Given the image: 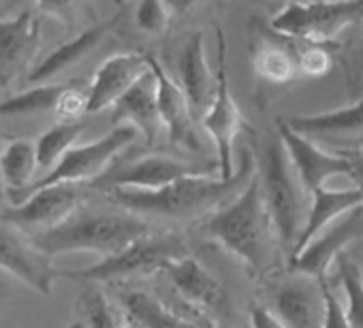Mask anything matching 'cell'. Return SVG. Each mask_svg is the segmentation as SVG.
<instances>
[{
    "label": "cell",
    "instance_id": "6da1fadb",
    "mask_svg": "<svg viewBox=\"0 0 363 328\" xmlns=\"http://www.w3.org/2000/svg\"><path fill=\"white\" fill-rule=\"evenodd\" d=\"M252 175H255V160L250 153H244L242 167L235 171L231 180H220L216 175H195V177L173 182L152 192L111 190L109 201L143 220L145 216L173 218V220L197 218L210 211L214 213L218 205H223L227 199L238 197Z\"/></svg>",
    "mask_w": 363,
    "mask_h": 328
},
{
    "label": "cell",
    "instance_id": "7a4b0ae2",
    "mask_svg": "<svg viewBox=\"0 0 363 328\" xmlns=\"http://www.w3.org/2000/svg\"><path fill=\"white\" fill-rule=\"evenodd\" d=\"M199 233L242 260L252 273L267 271L276 235L257 173L238 197L206 218Z\"/></svg>",
    "mask_w": 363,
    "mask_h": 328
},
{
    "label": "cell",
    "instance_id": "3957f363",
    "mask_svg": "<svg viewBox=\"0 0 363 328\" xmlns=\"http://www.w3.org/2000/svg\"><path fill=\"white\" fill-rule=\"evenodd\" d=\"M152 233L147 220L128 211H73L62 224L28 241L48 258L62 254H99L109 258Z\"/></svg>",
    "mask_w": 363,
    "mask_h": 328
},
{
    "label": "cell",
    "instance_id": "277c9868",
    "mask_svg": "<svg viewBox=\"0 0 363 328\" xmlns=\"http://www.w3.org/2000/svg\"><path fill=\"white\" fill-rule=\"evenodd\" d=\"M257 177L274 226L276 241L291 256L295 252L297 239L306 222L308 194L293 169L278 134H274L263 147Z\"/></svg>",
    "mask_w": 363,
    "mask_h": 328
},
{
    "label": "cell",
    "instance_id": "5b68a950",
    "mask_svg": "<svg viewBox=\"0 0 363 328\" xmlns=\"http://www.w3.org/2000/svg\"><path fill=\"white\" fill-rule=\"evenodd\" d=\"M189 256V245L175 233H150L147 237L137 239L122 252L101 258L99 262L77 269L60 271V277L67 275L77 281H116L126 277H141L162 273L171 262Z\"/></svg>",
    "mask_w": 363,
    "mask_h": 328
},
{
    "label": "cell",
    "instance_id": "8992f818",
    "mask_svg": "<svg viewBox=\"0 0 363 328\" xmlns=\"http://www.w3.org/2000/svg\"><path fill=\"white\" fill-rule=\"evenodd\" d=\"M137 130L128 128V126H116L111 132H107L105 136L86 143V145H75L73 149H69L54 169H50L39 182H35L22 197L26 199L30 192L43 190V188H52V186H77L82 182H96L103 173H107L109 164L116 160V156L120 151H124L128 145L135 143L137 139ZM18 201V203H20ZM16 205V203H13Z\"/></svg>",
    "mask_w": 363,
    "mask_h": 328
},
{
    "label": "cell",
    "instance_id": "52a82bcc",
    "mask_svg": "<svg viewBox=\"0 0 363 328\" xmlns=\"http://www.w3.org/2000/svg\"><path fill=\"white\" fill-rule=\"evenodd\" d=\"M359 20H363V0H357V3H289L272 18L269 26L282 37L320 45Z\"/></svg>",
    "mask_w": 363,
    "mask_h": 328
},
{
    "label": "cell",
    "instance_id": "ba28073f",
    "mask_svg": "<svg viewBox=\"0 0 363 328\" xmlns=\"http://www.w3.org/2000/svg\"><path fill=\"white\" fill-rule=\"evenodd\" d=\"M218 71H216V88L210 100V107L201 115V126L210 134L216 147V167L220 180H231L235 175L233 167V147L242 128V113L231 94L229 73H227V52H225V35L218 28Z\"/></svg>",
    "mask_w": 363,
    "mask_h": 328
},
{
    "label": "cell",
    "instance_id": "9c48e42d",
    "mask_svg": "<svg viewBox=\"0 0 363 328\" xmlns=\"http://www.w3.org/2000/svg\"><path fill=\"white\" fill-rule=\"evenodd\" d=\"M218 177L216 167H197L186 160H179L173 156L156 153V156H145L133 162H124L120 167L103 173L96 182H92L94 188L99 190H141V192H152L160 190L173 182H179L184 177H195V175H214Z\"/></svg>",
    "mask_w": 363,
    "mask_h": 328
},
{
    "label": "cell",
    "instance_id": "30bf717a",
    "mask_svg": "<svg viewBox=\"0 0 363 328\" xmlns=\"http://www.w3.org/2000/svg\"><path fill=\"white\" fill-rule=\"evenodd\" d=\"M363 237V205L344 213L327 228H323L312 241H308L297 254L291 256V271L314 279H325L327 271L335 264L344 250Z\"/></svg>",
    "mask_w": 363,
    "mask_h": 328
},
{
    "label": "cell",
    "instance_id": "8fae6325",
    "mask_svg": "<svg viewBox=\"0 0 363 328\" xmlns=\"http://www.w3.org/2000/svg\"><path fill=\"white\" fill-rule=\"evenodd\" d=\"M43 37V18L37 9H22L0 20V88L13 86L35 60Z\"/></svg>",
    "mask_w": 363,
    "mask_h": 328
},
{
    "label": "cell",
    "instance_id": "7c38bea8",
    "mask_svg": "<svg viewBox=\"0 0 363 328\" xmlns=\"http://www.w3.org/2000/svg\"><path fill=\"white\" fill-rule=\"evenodd\" d=\"M269 309L284 328H323V279L291 273L274 286Z\"/></svg>",
    "mask_w": 363,
    "mask_h": 328
},
{
    "label": "cell",
    "instance_id": "4fadbf2b",
    "mask_svg": "<svg viewBox=\"0 0 363 328\" xmlns=\"http://www.w3.org/2000/svg\"><path fill=\"white\" fill-rule=\"evenodd\" d=\"M147 64L156 79V109L160 128L167 130L173 145H179L189 151H201L203 139L197 132L195 113L184 92L179 90L177 81L162 69V64L154 56H147Z\"/></svg>",
    "mask_w": 363,
    "mask_h": 328
},
{
    "label": "cell",
    "instance_id": "5bb4252c",
    "mask_svg": "<svg viewBox=\"0 0 363 328\" xmlns=\"http://www.w3.org/2000/svg\"><path fill=\"white\" fill-rule=\"evenodd\" d=\"M0 271L9 273L43 296L52 294L54 283L60 277L52 258L43 256L26 237L5 224H0Z\"/></svg>",
    "mask_w": 363,
    "mask_h": 328
},
{
    "label": "cell",
    "instance_id": "9a60e30c",
    "mask_svg": "<svg viewBox=\"0 0 363 328\" xmlns=\"http://www.w3.org/2000/svg\"><path fill=\"white\" fill-rule=\"evenodd\" d=\"M79 192L75 186H52L30 192L26 199L0 213L5 226L37 228V233L50 230L62 224L73 211H77Z\"/></svg>",
    "mask_w": 363,
    "mask_h": 328
},
{
    "label": "cell",
    "instance_id": "2e32d148",
    "mask_svg": "<svg viewBox=\"0 0 363 328\" xmlns=\"http://www.w3.org/2000/svg\"><path fill=\"white\" fill-rule=\"evenodd\" d=\"M147 71V56L137 52L116 54L101 62L86 90V113H101L113 107Z\"/></svg>",
    "mask_w": 363,
    "mask_h": 328
},
{
    "label": "cell",
    "instance_id": "e0dca14e",
    "mask_svg": "<svg viewBox=\"0 0 363 328\" xmlns=\"http://www.w3.org/2000/svg\"><path fill=\"white\" fill-rule=\"evenodd\" d=\"M162 275L179 298L199 311H223L227 307V290L220 279L191 254L171 262Z\"/></svg>",
    "mask_w": 363,
    "mask_h": 328
},
{
    "label": "cell",
    "instance_id": "ac0fdd59",
    "mask_svg": "<svg viewBox=\"0 0 363 328\" xmlns=\"http://www.w3.org/2000/svg\"><path fill=\"white\" fill-rule=\"evenodd\" d=\"M177 86L184 92L193 113L201 117L210 107L216 88V75H212L210 71L206 41L201 33L189 35V39L182 45L177 56Z\"/></svg>",
    "mask_w": 363,
    "mask_h": 328
},
{
    "label": "cell",
    "instance_id": "d6986e66",
    "mask_svg": "<svg viewBox=\"0 0 363 328\" xmlns=\"http://www.w3.org/2000/svg\"><path fill=\"white\" fill-rule=\"evenodd\" d=\"M291 130L314 141V143H352L363 139V98L354 105L312 113V115H293L284 119Z\"/></svg>",
    "mask_w": 363,
    "mask_h": 328
},
{
    "label": "cell",
    "instance_id": "ffe728a7",
    "mask_svg": "<svg viewBox=\"0 0 363 328\" xmlns=\"http://www.w3.org/2000/svg\"><path fill=\"white\" fill-rule=\"evenodd\" d=\"M111 109V119L116 126H128L137 130V134H141L145 143L152 145L160 132V119L156 109V79L152 69Z\"/></svg>",
    "mask_w": 363,
    "mask_h": 328
},
{
    "label": "cell",
    "instance_id": "44dd1931",
    "mask_svg": "<svg viewBox=\"0 0 363 328\" xmlns=\"http://www.w3.org/2000/svg\"><path fill=\"white\" fill-rule=\"evenodd\" d=\"M120 18H122V11H118L113 18H109L105 22H99V24H94L90 28H86L73 41H67L60 47H56L45 60H41L28 73V81L30 83H37V86H43V83H50L54 77H58L69 66H75L79 60H84L118 26Z\"/></svg>",
    "mask_w": 363,
    "mask_h": 328
},
{
    "label": "cell",
    "instance_id": "7402d4cb",
    "mask_svg": "<svg viewBox=\"0 0 363 328\" xmlns=\"http://www.w3.org/2000/svg\"><path fill=\"white\" fill-rule=\"evenodd\" d=\"M120 303L126 309L128 320L141 328H218L216 324H201L173 311L169 305L145 290L126 288L120 292Z\"/></svg>",
    "mask_w": 363,
    "mask_h": 328
},
{
    "label": "cell",
    "instance_id": "603a6c76",
    "mask_svg": "<svg viewBox=\"0 0 363 328\" xmlns=\"http://www.w3.org/2000/svg\"><path fill=\"white\" fill-rule=\"evenodd\" d=\"M361 205H363V192H340V190H316V192H312L308 197L306 222H303V228H301V235L297 239L293 254H297L308 241H312L331 222H335L337 218H342L344 213H348Z\"/></svg>",
    "mask_w": 363,
    "mask_h": 328
},
{
    "label": "cell",
    "instance_id": "cb8c5ba5",
    "mask_svg": "<svg viewBox=\"0 0 363 328\" xmlns=\"http://www.w3.org/2000/svg\"><path fill=\"white\" fill-rule=\"evenodd\" d=\"M37 164V149L33 141L13 139L0 151V186L3 192L7 190L11 201L18 203L20 197L35 184Z\"/></svg>",
    "mask_w": 363,
    "mask_h": 328
},
{
    "label": "cell",
    "instance_id": "d4e9b609",
    "mask_svg": "<svg viewBox=\"0 0 363 328\" xmlns=\"http://www.w3.org/2000/svg\"><path fill=\"white\" fill-rule=\"evenodd\" d=\"M86 128H88V122L75 119V122H60L52 126L50 130H45L35 143L39 169H45V171L54 169L58 160L77 145Z\"/></svg>",
    "mask_w": 363,
    "mask_h": 328
},
{
    "label": "cell",
    "instance_id": "484cf974",
    "mask_svg": "<svg viewBox=\"0 0 363 328\" xmlns=\"http://www.w3.org/2000/svg\"><path fill=\"white\" fill-rule=\"evenodd\" d=\"M252 71L265 83L284 86L295 79L297 64L284 47L276 43H261L252 54Z\"/></svg>",
    "mask_w": 363,
    "mask_h": 328
},
{
    "label": "cell",
    "instance_id": "4316f807",
    "mask_svg": "<svg viewBox=\"0 0 363 328\" xmlns=\"http://www.w3.org/2000/svg\"><path fill=\"white\" fill-rule=\"evenodd\" d=\"M67 83H43L35 86L26 92H20L16 96H9L0 100V115L3 117H18V115H33L43 111H54L58 96Z\"/></svg>",
    "mask_w": 363,
    "mask_h": 328
},
{
    "label": "cell",
    "instance_id": "83f0119b",
    "mask_svg": "<svg viewBox=\"0 0 363 328\" xmlns=\"http://www.w3.org/2000/svg\"><path fill=\"white\" fill-rule=\"evenodd\" d=\"M335 271L344 292L342 307L348 317V324L350 328H363V273L352 260L344 256L335 260Z\"/></svg>",
    "mask_w": 363,
    "mask_h": 328
},
{
    "label": "cell",
    "instance_id": "f1b7e54d",
    "mask_svg": "<svg viewBox=\"0 0 363 328\" xmlns=\"http://www.w3.org/2000/svg\"><path fill=\"white\" fill-rule=\"evenodd\" d=\"M77 305L84 313V324H88V328H122L126 322L118 307L99 288H88L79 296Z\"/></svg>",
    "mask_w": 363,
    "mask_h": 328
},
{
    "label": "cell",
    "instance_id": "f546056e",
    "mask_svg": "<svg viewBox=\"0 0 363 328\" xmlns=\"http://www.w3.org/2000/svg\"><path fill=\"white\" fill-rule=\"evenodd\" d=\"M171 16L173 7L167 3H141L135 11V26L147 37H158L167 33Z\"/></svg>",
    "mask_w": 363,
    "mask_h": 328
},
{
    "label": "cell",
    "instance_id": "4dcf8cb0",
    "mask_svg": "<svg viewBox=\"0 0 363 328\" xmlns=\"http://www.w3.org/2000/svg\"><path fill=\"white\" fill-rule=\"evenodd\" d=\"M297 73L306 77H325L333 69V58L320 45H308L295 58Z\"/></svg>",
    "mask_w": 363,
    "mask_h": 328
},
{
    "label": "cell",
    "instance_id": "1f68e13d",
    "mask_svg": "<svg viewBox=\"0 0 363 328\" xmlns=\"http://www.w3.org/2000/svg\"><path fill=\"white\" fill-rule=\"evenodd\" d=\"M86 102H88L86 90L67 83V88L58 96L54 113L60 117V122H75L82 113H86Z\"/></svg>",
    "mask_w": 363,
    "mask_h": 328
},
{
    "label": "cell",
    "instance_id": "d6a6232c",
    "mask_svg": "<svg viewBox=\"0 0 363 328\" xmlns=\"http://www.w3.org/2000/svg\"><path fill=\"white\" fill-rule=\"evenodd\" d=\"M323 294H325V315H323V328H350L348 317L344 313L342 300L335 296L333 288L323 279Z\"/></svg>",
    "mask_w": 363,
    "mask_h": 328
},
{
    "label": "cell",
    "instance_id": "836d02e7",
    "mask_svg": "<svg viewBox=\"0 0 363 328\" xmlns=\"http://www.w3.org/2000/svg\"><path fill=\"white\" fill-rule=\"evenodd\" d=\"M250 328H284L269 307L257 305L250 309Z\"/></svg>",
    "mask_w": 363,
    "mask_h": 328
},
{
    "label": "cell",
    "instance_id": "e575fe53",
    "mask_svg": "<svg viewBox=\"0 0 363 328\" xmlns=\"http://www.w3.org/2000/svg\"><path fill=\"white\" fill-rule=\"evenodd\" d=\"M122 328H141V326H139V324H135V322H133V320H126V322H124V326H122Z\"/></svg>",
    "mask_w": 363,
    "mask_h": 328
},
{
    "label": "cell",
    "instance_id": "d590c367",
    "mask_svg": "<svg viewBox=\"0 0 363 328\" xmlns=\"http://www.w3.org/2000/svg\"><path fill=\"white\" fill-rule=\"evenodd\" d=\"M69 328H86V324H84V322H77V324H73V326H69Z\"/></svg>",
    "mask_w": 363,
    "mask_h": 328
},
{
    "label": "cell",
    "instance_id": "8d00e7d4",
    "mask_svg": "<svg viewBox=\"0 0 363 328\" xmlns=\"http://www.w3.org/2000/svg\"><path fill=\"white\" fill-rule=\"evenodd\" d=\"M0 199H3V186H0Z\"/></svg>",
    "mask_w": 363,
    "mask_h": 328
}]
</instances>
